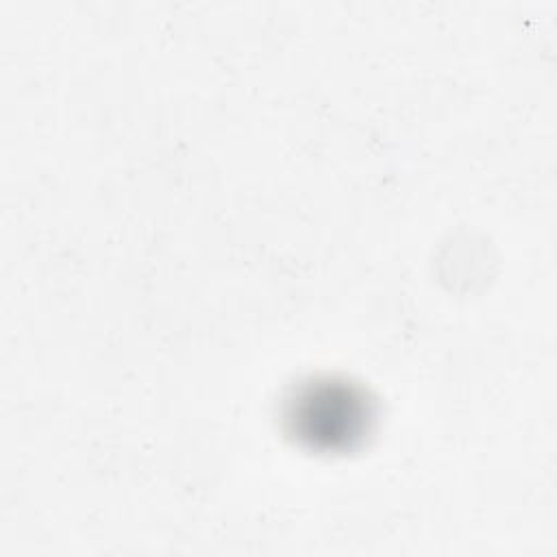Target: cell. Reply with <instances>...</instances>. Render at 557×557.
Returning a JSON list of instances; mask_svg holds the SVG:
<instances>
[{"mask_svg":"<svg viewBox=\"0 0 557 557\" xmlns=\"http://www.w3.org/2000/svg\"><path fill=\"white\" fill-rule=\"evenodd\" d=\"M363 403L352 396L350 389L337 385H320L307 392L294 407V422H300V433L305 437L339 440L344 435L352 437L363 424Z\"/></svg>","mask_w":557,"mask_h":557,"instance_id":"1","label":"cell"}]
</instances>
